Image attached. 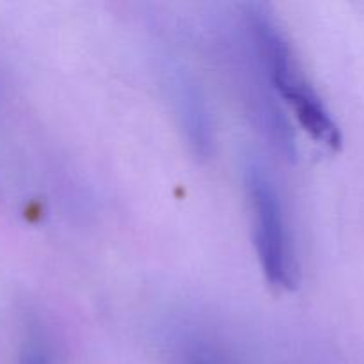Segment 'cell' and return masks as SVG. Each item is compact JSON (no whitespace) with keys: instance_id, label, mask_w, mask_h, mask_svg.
Here are the masks:
<instances>
[{"instance_id":"obj_1","label":"cell","mask_w":364,"mask_h":364,"mask_svg":"<svg viewBox=\"0 0 364 364\" xmlns=\"http://www.w3.org/2000/svg\"><path fill=\"white\" fill-rule=\"evenodd\" d=\"M249 25L258 46L259 59L274 87L294 110L301 127L318 144L331 149L340 148V127L318 92L302 73L299 60H295L294 50L284 32H281L279 25L259 6H252V11L249 13Z\"/></svg>"},{"instance_id":"obj_2","label":"cell","mask_w":364,"mask_h":364,"mask_svg":"<svg viewBox=\"0 0 364 364\" xmlns=\"http://www.w3.org/2000/svg\"><path fill=\"white\" fill-rule=\"evenodd\" d=\"M245 188L252 215V238L263 274L272 287L295 290L299 263L276 185L265 171L251 166L245 173Z\"/></svg>"},{"instance_id":"obj_3","label":"cell","mask_w":364,"mask_h":364,"mask_svg":"<svg viewBox=\"0 0 364 364\" xmlns=\"http://www.w3.org/2000/svg\"><path fill=\"white\" fill-rule=\"evenodd\" d=\"M21 364H48V358L41 348H31L21 359Z\"/></svg>"},{"instance_id":"obj_4","label":"cell","mask_w":364,"mask_h":364,"mask_svg":"<svg viewBox=\"0 0 364 364\" xmlns=\"http://www.w3.org/2000/svg\"><path fill=\"white\" fill-rule=\"evenodd\" d=\"M188 364H224L220 359H217L213 354H208V352L198 350L191 355L188 359Z\"/></svg>"}]
</instances>
